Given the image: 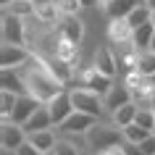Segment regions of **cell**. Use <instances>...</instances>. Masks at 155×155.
Returning a JSON list of instances; mask_svg holds the SVG:
<instances>
[{
	"instance_id": "1",
	"label": "cell",
	"mask_w": 155,
	"mask_h": 155,
	"mask_svg": "<svg viewBox=\"0 0 155 155\" xmlns=\"http://www.w3.org/2000/svg\"><path fill=\"white\" fill-rule=\"evenodd\" d=\"M84 142H87V147H90L92 153L97 155L100 150H105V147H113V145H121L124 142V131L118 124L113 121H95L87 129V134H84Z\"/></svg>"
},
{
	"instance_id": "2",
	"label": "cell",
	"mask_w": 155,
	"mask_h": 155,
	"mask_svg": "<svg viewBox=\"0 0 155 155\" xmlns=\"http://www.w3.org/2000/svg\"><path fill=\"white\" fill-rule=\"evenodd\" d=\"M68 92H71V103L76 110H82V113H90L95 116V118H103L105 116V100H103V95L95 90H90V87H68Z\"/></svg>"
},
{
	"instance_id": "3",
	"label": "cell",
	"mask_w": 155,
	"mask_h": 155,
	"mask_svg": "<svg viewBox=\"0 0 155 155\" xmlns=\"http://www.w3.org/2000/svg\"><path fill=\"white\" fill-rule=\"evenodd\" d=\"M3 42L11 45H26V24L21 16H13L8 11H3Z\"/></svg>"
},
{
	"instance_id": "4",
	"label": "cell",
	"mask_w": 155,
	"mask_h": 155,
	"mask_svg": "<svg viewBox=\"0 0 155 155\" xmlns=\"http://www.w3.org/2000/svg\"><path fill=\"white\" fill-rule=\"evenodd\" d=\"M24 142H26V129L21 124H16V121L0 124V147H3V153H13Z\"/></svg>"
},
{
	"instance_id": "5",
	"label": "cell",
	"mask_w": 155,
	"mask_h": 155,
	"mask_svg": "<svg viewBox=\"0 0 155 155\" xmlns=\"http://www.w3.org/2000/svg\"><path fill=\"white\" fill-rule=\"evenodd\" d=\"M29 58H32V50L26 48V45H11V42L0 45V66L3 68H18Z\"/></svg>"
},
{
	"instance_id": "6",
	"label": "cell",
	"mask_w": 155,
	"mask_h": 155,
	"mask_svg": "<svg viewBox=\"0 0 155 155\" xmlns=\"http://www.w3.org/2000/svg\"><path fill=\"white\" fill-rule=\"evenodd\" d=\"M55 32L61 37H66V40H71V42H82L84 24H82V18H79V13H63L55 24Z\"/></svg>"
},
{
	"instance_id": "7",
	"label": "cell",
	"mask_w": 155,
	"mask_h": 155,
	"mask_svg": "<svg viewBox=\"0 0 155 155\" xmlns=\"http://www.w3.org/2000/svg\"><path fill=\"white\" fill-rule=\"evenodd\" d=\"M95 121H97L95 116L82 113V110H74L63 124H58L55 129H58V134H87V129H90Z\"/></svg>"
},
{
	"instance_id": "8",
	"label": "cell",
	"mask_w": 155,
	"mask_h": 155,
	"mask_svg": "<svg viewBox=\"0 0 155 155\" xmlns=\"http://www.w3.org/2000/svg\"><path fill=\"white\" fill-rule=\"evenodd\" d=\"M113 82H116L113 76H108V74L97 71L92 63L82 71V84H84V87H90V90H95V92H100L103 97H105V92L113 87Z\"/></svg>"
},
{
	"instance_id": "9",
	"label": "cell",
	"mask_w": 155,
	"mask_h": 155,
	"mask_svg": "<svg viewBox=\"0 0 155 155\" xmlns=\"http://www.w3.org/2000/svg\"><path fill=\"white\" fill-rule=\"evenodd\" d=\"M48 108H50V116H53V124H55V126H58V124H63L66 118L76 110V108H74V103H71V92H68V90L58 92L55 97L48 103Z\"/></svg>"
},
{
	"instance_id": "10",
	"label": "cell",
	"mask_w": 155,
	"mask_h": 155,
	"mask_svg": "<svg viewBox=\"0 0 155 155\" xmlns=\"http://www.w3.org/2000/svg\"><path fill=\"white\" fill-rule=\"evenodd\" d=\"M103 100H105V113L110 116V113L116 110V108H121L124 103H129V100H134V97H131L129 84H126V82L121 79V82H113V87H110V90L105 92V97H103Z\"/></svg>"
},
{
	"instance_id": "11",
	"label": "cell",
	"mask_w": 155,
	"mask_h": 155,
	"mask_svg": "<svg viewBox=\"0 0 155 155\" xmlns=\"http://www.w3.org/2000/svg\"><path fill=\"white\" fill-rule=\"evenodd\" d=\"M131 37H134V26L126 21V16H118V18L108 21V40L113 45H129Z\"/></svg>"
},
{
	"instance_id": "12",
	"label": "cell",
	"mask_w": 155,
	"mask_h": 155,
	"mask_svg": "<svg viewBox=\"0 0 155 155\" xmlns=\"http://www.w3.org/2000/svg\"><path fill=\"white\" fill-rule=\"evenodd\" d=\"M40 105H42V103L34 97V95H29V92H26V95H18V97H16V105H13V113H11V121H16V124L24 126V121H26V118H29V116H32Z\"/></svg>"
},
{
	"instance_id": "13",
	"label": "cell",
	"mask_w": 155,
	"mask_h": 155,
	"mask_svg": "<svg viewBox=\"0 0 155 155\" xmlns=\"http://www.w3.org/2000/svg\"><path fill=\"white\" fill-rule=\"evenodd\" d=\"M55 124H53V116H50V108H48V103H42L37 110H34L29 118L24 121V129H26V134H32V131H40V129H53Z\"/></svg>"
},
{
	"instance_id": "14",
	"label": "cell",
	"mask_w": 155,
	"mask_h": 155,
	"mask_svg": "<svg viewBox=\"0 0 155 155\" xmlns=\"http://www.w3.org/2000/svg\"><path fill=\"white\" fill-rule=\"evenodd\" d=\"M92 66H95L97 71L113 76V79H116V74H118V61H116V53L110 48H100L97 53H95V58H92Z\"/></svg>"
},
{
	"instance_id": "15",
	"label": "cell",
	"mask_w": 155,
	"mask_h": 155,
	"mask_svg": "<svg viewBox=\"0 0 155 155\" xmlns=\"http://www.w3.org/2000/svg\"><path fill=\"white\" fill-rule=\"evenodd\" d=\"M0 84H3V90L16 92V95H26L29 92V87H26V82H24V76H21L18 68H3L0 71Z\"/></svg>"
},
{
	"instance_id": "16",
	"label": "cell",
	"mask_w": 155,
	"mask_h": 155,
	"mask_svg": "<svg viewBox=\"0 0 155 155\" xmlns=\"http://www.w3.org/2000/svg\"><path fill=\"white\" fill-rule=\"evenodd\" d=\"M48 68L53 71V76L58 82H63V84H68L74 79V63H68V61H63L58 55H48Z\"/></svg>"
},
{
	"instance_id": "17",
	"label": "cell",
	"mask_w": 155,
	"mask_h": 155,
	"mask_svg": "<svg viewBox=\"0 0 155 155\" xmlns=\"http://www.w3.org/2000/svg\"><path fill=\"white\" fill-rule=\"evenodd\" d=\"M55 129V126H53ZM53 129H40V131H32V134H26V139L32 142L37 150H42V153H50L53 147H55L58 137H55V131Z\"/></svg>"
},
{
	"instance_id": "18",
	"label": "cell",
	"mask_w": 155,
	"mask_h": 155,
	"mask_svg": "<svg viewBox=\"0 0 155 155\" xmlns=\"http://www.w3.org/2000/svg\"><path fill=\"white\" fill-rule=\"evenodd\" d=\"M137 110H139V103L137 100H129V103H124L121 108H116L113 113H110V121L118 124V126H126L137 118Z\"/></svg>"
},
{
	"instance_id": "19",
	"label": "cell",
	"mask_w": 155,
	"mask_h": 155,
	"mask_svg": "<svg viewBox=\"0 0 155 155\" xmlns=\"http://www.w3.org/2000/svg\"><path fill=\"white\" fill-rule=\"evenodd\" d=\"M34 16L40 18V21H45V24L55 26L58 18L63 16V13L58 11V5L53 3V0H48V3H34Z\"/></svg>"
},
{
	"instance_id": "20",
	"label": "cell",
	"mask_w": 155,
	"mask_h": 155,
	"mask_svg": "<svg viewBox=\"0 0 155 155\" xmlns=\"http://www.w3.org/2000/svg\"><path fill=\"white\" fill-rule=\"evenodd\" d=\"M134 71H139L142 76H155V53L150 48H147V50H137Z\"/></svg>"
},
{
	"instance_id": "21",
	"label": "cell",
	"mask_w": 155,
	"mask_h": 155,
	"mask_svg": "<svg viewBox=\"0 0 155 155\" xmlns=\"http://www.w3.org/2000/svg\"><path fill=\"white\" fill-rule=\"evenodd\" d=\"M55 55L63 58V61H68V63H74V61L79 58V42H71V40H66V37H61V34H58Z\"/></svg>"
},
{
	"instance_id": "22",
	"label": "cell",
	"mask_w": 155,
	"mask_h": 155,
	"mask_svg": "<svg viewBox=\"0 0 155 155\" xmlns=\"http://www.w3.org/2000/svg\"><path fill=\"white\" fill-rule=\"evenodd\" d=\"M153 34H155V26L147 21V24H142V26H137V29H134L131 45H134L137 50H147V48H150V42H153Z\"/></svg>"
},
{
	"instance_id": "23",
	"label": "cell",
	"mask_w": 155,
	"mask_h": 155,
	"mask_svg": "<svg viewBox=\"0 0 155 155\" xmlns=\"http://www.w3.org/2000/svg\"><path fill=\"white\" fill-rule=\"evenodd\" d=\"M139 0H110L105 8V13H108V18H118V16H129V11L137 5Z\"/></svg>"
},
{
	"instance_id": "24",
	"label": "cell",
	"mask_w": 155,
	"mask_h": 155,
	"mask_svg": "<svg viewBox=\"0 0 155 155\" xmlns=\"http://www.w3.org/2000/svg\"><path fill=\"white\" fill-rule=\"evenodd\" d=\"M150 13H153V8H150L147 3H137V5L129 11L126 21H129V24L137 29V26H142V24H147V21H150Z\"/></svg>"
},
{
	"instance_id": "25",
	"label": "cell",
	"mask_w": 155,
	"mask_h": 155,
	"mask_svg": "<svg viewBox=\"0 0 155 155\" xmlns=\"http://www.w3.org/2000/svg\"><path fill=\"white\" fill-rule=\"evenodd\" d=\"M121 131H124V142H131V145H139L147 134H153V131H147L145 126H139L137 121H131V124H126V126H121Z\"/></svg>"
},
{
	"instance_id": "26",
	"label": "cell",
	"mask_w": 155,
	"mask_h": 155,
	"mask_svg": "<svg viewBox=\"0 0 155 155\" xmlns=\"http://www.w3.org/2000/svg\"><path fill=\"white\" fill-rule=\"evenodd\" d=\"M16 92H8V90H0V116L3 121H11V113H13V105H16Z\"/></svg>"
},
{
	"instance_id": "27",
	"label": "cell",
	"mask_w": 155,
	"mask_h": 155,
	"mask_svg": "<svg viewBox=\"0 0 155 155\" xmlns=\"http://www.w3.org/2000/svg\"><path fill=\"white\" fill-rule=\"evenodd\" d=\"M134 121H137L139 126H145L147 131H155V110H153V105H139Z\"/></svg>"
},
{
	"instance_id": "28",
	"label": "cell",
	"mask_w": 155,
	"mask_h": 155,
	"mask_svg": "<svg viewBox=\"0 0 155 155\" xmlns=\"http://www.w3.org/2000/svg\"><path fill=\"white\" fill-rule=\"evenodd\" d=\"M3 11H8V13H13V16L26 18V16L34 13V0H13L8 8H3Z\"/></svg>"
},
{
	"instance_id": "29",
	"label": "cell",
	"mask_w": 155,
	"mask_h": 155,
	"mask_svg": "<svg viewBox=\"0 0 155 155\" xmlns=\"http://www.w3.org/2000/svg\"><path fill=\"white\" fill-rule=\"evenodd\" d=\"M53 150H55V155H82V150H76V142H71L68 137L58 139Z\"/></svg>"
},
{
	"instance_id": "30",
	"label": "cell",
	"mask_w": 155,
	"mask_h": 155,
	"mask_svg": "<svg viewBox=\"0 0 155 155\" xmlns=\"http://www.w3.org/2000/svg\"><path fill=\"white\" fill-rule=\"evenodd\" d=\"M53 3L58 5L61 13H79L82 11V3L79 0H53Z\"/></svg>"
},
{
	"instance_id": "31",
	"label": "cell",
	"mask_w": 155,
	"mask_h": 155,
	"mask_svg": "<svg viewBox=\"0 0 155 155\" xmlns=\"http://www.w3.org/2000/svg\"><path fill=\"white\" fill-rule=\"evenodd\" d=\"M13 155H45V153H42V150H37V147H34L32 142L26 139L21 147H16V150H13Z\"/></svg>"
},
{
	"instance_id": "32",
	"label": "cell",
	"mask_w": 155,
	"mask_h": 155,
	"mask_svg": "<svg viewBox=\"0 0 155 155\" xmlns=\"http://www.w3.org/2000/svg\"><path fill=\"white\" fill-rule=\"evenodd\" d=\"M97 155H126V150H124V142H121V145H113V147H105V150H100Z\"/></svg>"
},
{
	"instance_id": "33",
	"label": "cell",
	"mask_w": 155,
	"mask_h": 155,
	"mask_svg": "<svg viewBox=\"0 0 155 155\" xmlns=\"http://www.w3.org/2000/svg\"><path fill=\"white\" fill-rule=\"evenodd\" d=\"M124 150H126V155H147L139 145H131V142H124Z\"/></svg>"
},
{
	"instance_id": "34",
	"label": "cell",
	"mask_w": 155,
	"mask_h": 155,
	"mask_svg": "<svg viewBox=\"0 0 155 155\" xmlns=\"http://www.w3.org/2000/svg\"><path fill=\"white\" fill-rule=\"evenodd\" d=\"M82 8H97V0H79Z\"/></svg>"
},
{
	"instance_id": "35",
	"label": "cell",
	"mask_w": 155,
	"mask_h": 155,
	"mask_svg": "<svg viewBox=\"0 0 155 155\" xmlns=\"http://www.w3.org/2000/svg\"><path fill=\"white\" fill-rule=\"evenodd\" d=\"M11 3H13V0H0V5H3V8H8Z\"/></svg>"
},
{
	"instance_id": "36",
	"label": "cell",
	"mask_w": 155,
	"mask_h": 155,
	"mask_svg": "<svg viewBox=\"0 0 155 155\" xmlns=\"http://www.w3.org/2000/svg\"><path fill=\"white\" fill-rule=\"evenodd\" d=\"M150 24L155 26V8H153V13H150Z\"/></svg>"
},
{
	"instance_id": "37",
	"label": "cell",
	"mask_w": 155,
	"mask_h": 155,
	"mask_svg": "<svg viewBox=\"0 0 155 155\" xmlns=\"http://www.w3.org/2000/svg\"><path fill=\"white\" fill-rule=\"evenodd\" d=\"M150 50L155 53V34H153V42H150Z\"/></svg>"
},
{
	"instance_id": "38",
	"label": "cell",
	"mask_w": 155,
	"mask_h": 155,
	"mask_svg": "<svg viewBox=\"0 0 155 155\" xmlns=\"http://www.w3.org/2000/svg\"><path fill=\"white\" fill-rule=\"evenodd\" d=\"M145 3H147V5H150V8H155V0H145Z\"/></svg>"
},
{
	"instance_id": "39",
	"label": "cell",
	"mask_w": 155,
	"mask_h": 155,
	"mask_svg": "<svg viewBox=\"0 0 155 155\" xmlns=\"http://www.w3.org/2000/svg\"><path fill=\"white\" fill-rule=\"evenodd\" d=\"M45 155H55V150H50V153H45Z\"/></svg>"
},
{
	"instance_id": "40",
	"label": "cell",
	"mask_w": 155,
	"mask_h": 155,
	"mask_svg": "<svg viewBox=\"0 0 155 155\" xmlns=\"http://www.w3.org/2000/svg\"><path fill=\"white\" fill-rule=\"evenodd\" d=\"M34 3H48V0H34Z\"/></svg>"
},
{
	"instance_id": "41",
	"label": "cell",
	"mask_w": 155,
	"mask_h": 155,
	"mask_svg": "<svg viewBox=\"0 0 155 155\" xmlns=\"http://www.w3.org/2000/svg\"><path fill=\"white\" fill-rule=\"evenodd\" d=\"M150 79H153V84H155V76H150Z\"/></svg>"
},
{
	"instance_id": "42",
	"label": "cell",
	"mask_w": 155,
	"mask_h": 155,
	"mask_svg": "<svg viewBox=\"0 0 155 155\" xmlns=\"http://www.w3.org/2000/svg\"><path fill=\"white\" fill-rule=\"evenodd\" d=\"M153 110H155V103H153Z\"/></svg>"
},
{
	"instance_id": "43",
	"label": "cell",
	"mask_w": 155,
	"mask_h": 155,
	"mask_svg": "<svg viewBox=\"0 0 155 155\" xmlns=\"http://www.w3.org/2000/svg\"><path fill=\"white\" fill-rule=\"evenodd\" d=\"M139 3H145V0H139Z\"/></svg>"
}]
</instances>
